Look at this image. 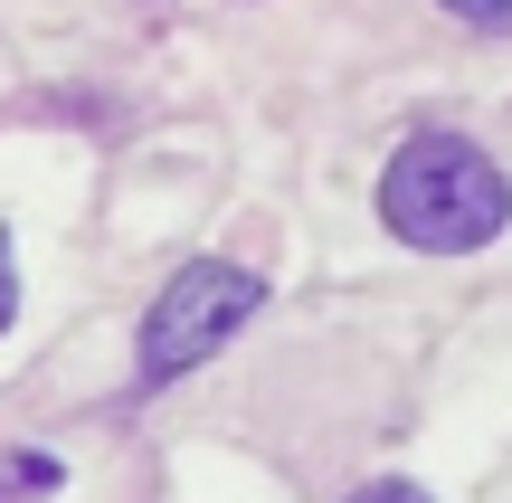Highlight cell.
I'll use <instances>...</instances> for the list:
<instances>
[{"label":"cell","instance_id":"obj_1","mask_svg":"<svg viewBox=\"0 0 512 503\" xmlns=\"http://www.w3.org/2000/svg\"><path fill=\"white\" fill-rule=\"evenodd\" d=\"M380 219H389V238L427 247V257H475L484 238H503L512 181L465 133H408L380 171Z\"/></svg>","mask_w":512,"mask_h":503},{"label":"cell","instance_id":"obj_2","mask_svg":"<svg viewBox=\"0 0 512 503\" xmlns=\"http://www.w3.org/2000/svg\"><path fill=\"white\" fill-rule=\"evenodd\" d=\"M256 304H266V285H256L247 266H228V257H190L181 276L152 295V314H143V380H181V371H200L219 342H238L247 323H256Z\"/></svg>","mask_w":512,"mask_h":503},{"label":"cell","instance_id":"obj_3","mask_svg":"<svg viewBox=\"0 0 512 503\" xmlns=\"http://www.w3.org/2000/svg\"><path fill=\"white\" fill-rule=\"evenodd\" d=\"M351 503H427V494H418V485H399V475H380V485H361Z\"/></svg>","mask_w":512,"mask_h":503},{"label":"cell","instance_id":"obj_4","mask_svg":"<svg viewBox=\"0 0 512 503\" xmlns=\"http://www.w3.org/2000/svg\"><path fill=\"white\" fill-rule=\"evenodd\" d=\"M10 314H19V266H10V238H0V333H10Z\"/></svg>","mask_w":512,"mask_h":503},{"label":"cell","instance_id":"obj_5","mask_svg":"<svg viewBox=\"0 0 512 503\" xmlns=\"http://www.w3.org/2000/svg\"><path fill=\"white\" fill-rule=\"evenodd\" d=\"M437 10H456V19H512V0H437Z\"/></svg>","mask_w":512,"mask_h":503}]
</instances>
